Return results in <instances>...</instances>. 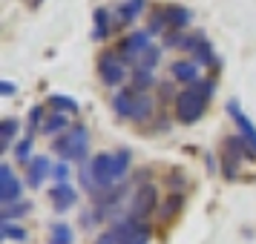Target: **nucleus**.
Here are the masks:
<instances>
[{
  "instance_id": "nucleus-1",
  "label": "nucleus",
  "mask_w": 256,
  "mask_h": 244,
  "mask_svg": "<svg viewBox=\"0 0 256 244\" xmlns=\"http://www.w3.org/2000/svg\"><path fill=\"white\" fill-rule=\"evenodd\" d=\"M52 150L60 155V161H86V152H90V132L86 127H70L60 138H55Z\"/></svg>"
},
{
  "instance_id": "nucleus-2",
  "label": "nucleus",
  "mask_w": 256,
  "mask_h": 244,
  "mask_svg": "<svg viewBox=\"0 0 256 244\" xmlns=\"http://www.w3.org/2000/svg\"><path fill=\"white\" fill-rule=\"evenodd\" d=\"M204 109H208V98L196 92L193 86L184 89L182 95H176V118L182 124H196L198 118L204 115Z\"/></svg>"
},
{
  "instance_id": "nucleus-3",
  "label": "nucleus",
  "mask_w": 256,
  "mask_h": 244,
  "mask_svg": "<svg viewBox=\"0 0 256 244\" xmlns=\"http://www.w3.org/2000/svg\"><path fill=\"white\" fill-rule=\"evenodd\" d=\"M112 233H116L118 244H150L152 227L147 221H138V219H130L127 216V219L116 221Z\"/></svg>"
},
{
  "instance_id": "nucleus-4",
  "label": "nucleus",
  "mask_w": 256,
  "mask_h": 244,
  "mask_svg": "<svg viewBox=\"0 0 256 244\" xmlns=\"http://www.w3.org/2000/svg\"><path fill=\"white\" fill-rule=\"evenodd\" d=\"M98 75H101V81L106 86H118V83L127 78V66H124L121 55H116V52L98 55Z\"/></svg>"
},
{
  "instance_id": "nucleus-5",
  "label": "nucleus",
  "mask_w": 256,
  "mask_h": 244,
  "mask_svg": "<svg viewBox=\"0 0 256 244\" xmlns=\"http://www.w3.org/2000/svg\"><path fill=\"white\" fill-rule=\"evenodd\" d=\"M156 207H158V190L152 184H141L138 193L132 196V204H130V219L144 221Z\"/></svg>"
},
{
  "instance_id": "nucleus-6",
  "label": "nucleus",
  "mask_w": 256,
  "mask_h": 244,
  "mask_svg": "<svg viewBox=\"0 0 256 244\" xmlns=\"http://www.w3.org/2000/svg\"><path fill=\"white\" fill-rule=\"evenodd\" d=\"M20 193H24L20 178H14V173H12L9 164H0V207H6V204L18 201Z\"/></svg>"
},
{
  "instance_id": "nucleus-7",
  "label": "nucleus",
  "mask_w": 256,
  "mask_h": 244,
  "mask_svg": "<svg viewBox=\"0 0 256 244\" xmlns=\"http://www.w3.org/2000/svg\"><path fill=\"white\" fill-rule=\"evenodd\" d=\"M150 46H152L150 43V32H132V35H127V40H121L118 55H121L124 63H130V60H138Z\"/></svg>"
},
{
  "instance_id": "nucleus-8",
  "label": "nucleus",
  "mask_w": 256,
  "mask_h": 244,
  "mask_svg": "<svg viewBox=\"0 0 256 244\" xmlns=\"http://www.w3.org/2000/svg\"><path fill=\"white\" fill-rule=\"evenodd\" d=\"M228 115L236 121V127H239V132H242V138L250 144V150L256 152V127L248 121V115H244L242 109H239V101H230L228 104Z\"/></svg>"
},
{
  "instance_id": "nucleus-9",
  "label": "nucleus",
  "mask_w": 256,
  "mask_h": 244,
  "mask_svg": "<svg viewBox=\"0 0 256 244\" xmlns=\"http://www.w3.org/2000/svg\"><path fill=\"white\" fill-rule=\"evenodd\" d=\"M49 196L55 201V210H58V213H66V210L75 207V201H78V193H75V187H70V184H55L49 190Z\"/></svg>"
},
{
  "instance_id": "nucleus-10",
  "label": "nucleus",
  "mask_w": 256,
  "mask_h": 244,
  "mask_svg": "<svg viewBox=\"0 0 256 244\" xmlns=\"http://www.w3.org/2000/svg\"><path fill=\"white\" fill-rule=\"evenodd\" d=\"M49 173H52V161H49L46 155H38V158H32V164H29V175H26V181H29V187H35L38 190Z\"/></svg>"
},
{
  "instance_id": "nucleus-11",
  "label": "nucleus",
  "mask_w": 256,
  "mask_h": 244,
  "mask_svg": "<svg viewBox=\"0 0 256 244\" xmlns=\"http://www.w3.org/2000/svg\"><path fill=\"white\" fill-rule=\"evenodd\" d=\"M193 60H196L198 66H219V58L213 55V46H210L204 35H196V46H193Z\"/></svg>"
},
{
  "instance_id": "nucleus-12",
  "label": "nucleus",
  "mask_w": 256,
  "mask_h": 244,
  "mask_svg": "<svg viewBox=\"0 0 256 244\" xmlns=\"http://www.w3.org/2000/svg\"><path fill=\"white\" fill-rule=\"evenodd\" d=\"M176 81L182 83H198V63L196 60H176L173 66H170Z\"/></svg>"
},
{
  "instance_id": "nucleus-13",
  "label": "nucleus",
  "mask_w": 256,
  "mask_h": 244,
  "mask_svg": "<svg viewBox=\"0 0 256 244\" xmlns=\"http://www.w3.org/2000/svg\"><path fill=\"white\" fill-rule=\"evenodd\" d=\"M152 112H156V101H152L150 95H136V104H132L130 121H138V124H144Z\"/></svg>"
},
{
  "instance_id": "nucleus-14",
  "label": "nucleus",
  "mask_w": 256,
  "mask_h": 244,
  "mask_svg": "<svg viewBox=\"0 0 256 244\" xmlns=\"http://www.w3.org/2000/svg\"><path fill=\"white\" fill-rule=\"evenodd\" d=\"M132 104H136V92H132V89H118V92L112 95V109H116V115H121V118H130Z\"/></svg>"
},
{
  "instance_id": "nucleus-15",
  "label": "nucleus",
  "mask_w": 256,
  "mask_h": 244,
  "mask_svg": "<svg viewBox=\"0 0 256 244\" xmlns=\"http://www.w3.org/2000/svg\"><path fill=\"white\" fill-rule=\"evenodd\" d=\"M144 6H147V0H124L121 6H118V23H132L141 12H144Z\"/></svg>"
},
{
  "instance_id": "nucleus-16",
  "label": "nucleus",
  "mask_w": 256,
  "mask_h": 244,
  "mask_svg": "<svg viewBox=\"0 0 256 244\" xmlns=\"http://www.w3.org/2000/svg\"><path fill=\"white\" fill-rule=\"evenodd\" d=\"M46 106L52 109V112H60V115H66V112H78V101L75 98H70V95H49Z\"/></svg>"
},
{
  "instance_id": "nucleus-17",
  "label": "nucleus",
  "mask_w": 256,
  "mask_h": 244,
  "mask_svg": "<svg viewBox=\"0 0 256 244\" xmlns=\"http://www.w3.org/2000/svg\"><path fill=\"white\" fill-rule=\"evenodd\" d=\"M81 187L90 196H101V187H98V178H95V167H92L90 158L81 164Z\"/></svg>"
},
{
  "instance_id": "nucleus-18",
  "label": "nucleus",
  "mask_w": 256,
  "mask_h": 244,
  "mask_svg": "<svg viewBox=\"0 0 256 244\" xmlns=\"http://www.w3.org/2000/svg\"><path fill=\"white\" fill-rule=\"evenodd\" d=\"M49 244H72V227L66 221L49 224Z\"/></svg>"
},
{
  "instance_id": "nucleus-19",
  "label": "nucleus",
  "mask_w": 256,
  "mask_h": 244,
  "mask_svg": "<svg viewBox=\"0 0 256 244\" xmlns=\"http://www.w3.org/2000/svg\"><path fill=\"white\" fill-rule=\"evenodd\" d=\"M66 129H70V118L60 115V112H49L46 121H44V127H40V132L55 135V132H66Z\"/></svg>"
},
{
  "instance_id": "nucleus-20",
  "label": "nucleus",
  "mask_w": 256,
  "mask_h": 244,
  "mask_svg": "<svg viewBox=\"0 0 256 244\" xmlns=\"http://www.w3.org/2000/svg\"><path fill=\"white\" fill-rule=\"evenodd\" d=\"M164 14H167V23L173 26V29H184L190 23V12L182 9V6H162Z\"/></svg>"
},
{
  "instance_id": "nucleus-21",
  "label": "nucleus",
  "mask_w": 256,
  "mask_h": 244,
  "mask_svg": "<svg viewBox=\"0 0 256 244\" xmlns=\"http://www.w3.org/2000/svg\"><path fill=\"white\" fill-rule=\"evenodd\" d=\"M26 213H32V204H29V201H12V204H6V207H3V213H0V221L24 219Z\"/></svg>"
},
{
  "instance_id": "nucleus-22",
  "label": "nucleus",
  "mask_w": 256,
  "mask_h": 244,
  "mask_svg": "<svg viewBox=\"0 0 256 244\" xmlns=\"http://www.w3.org/2000/svg\"><path fill=\"white\" fill-rule=\"evenodd\" d=\"M0 236H3V239H12V242H20V244H24L26 239H29L26 227L14 224V221H0Z\"/></svg>"
},
{
  "instance_id": "nucleus-23",
  "label": "nucleus",
  "mask_w": 256,
  "mask_h": 244,
  "mask_svg": "<svg viewBox=\"0 0 256 244\" xmlns=\"http://www.w3.org/2000/svg\"><path fill=\"white\" fill-rule=\"evenodd\" d=\"M182 207H184V196H182V193H173V196H170V198L162 204V219H164V221L176 219Z\"/></svg>"
},
{
  "instance_id": "nucleus-24",
  "label": "nucleus",
  "mask_w": 256,
  "mask_h": 244,
  "mask_svg": "<svg viewBox=\"0 0 256 244\" xmlns=\"http://www.w3.org/2000/svg\"><path fill=\"white\" fill-rule=\"evenodd\" d=\"M95 32H92V40H104L110 35V12L106 9H95Z\"/></svg>"
},
{
  "instance_id": "nucleus-25",
  "label": "nucleus",
  "mask_w": 256,
  "mask_h": 244,
  "mask_svg": "<svg viewBox=\"0 0 256 244\" xmlns=\"http://www.w3.org/2000/svg\"><path fill=\"white\" fill-rule=\"evenodd\" d=\"M158 60H162V46H150L144 55L138 58V63H136V69H147L152 72L156 66H158Z\"/></svg>"
},
{
  "instance_id": "nucleus-26",
  "label": "nucleus",
  "mask_w": 256,
  "mask_h": 244,
  "mask_svg": "<svg viewBox=\"0 0 256 244\" xmlns=\"http://www.w3.org/2000/svg\"><path fill=\"white\" fill-rule=\"evenodd\" d=\"M132 86H136V92H138V95H147V89L152 86V72L136 69V72H132Z\"/></svg>"
},
{
  "instance_id": "nucleus-27",
  "label": "nucleus",
  "mask_w": 256,
  "mask_h": 244,
  "mask_svg": "<svg viewBox=\"0 0 256 244\" xmlns=\"http://www.w3.org/2000/svg\"><path fill=\"white\" fill-rule=\"evenodd\" d=\"M32 135H26L24 141H20V144H14V161H20V164H32V155H29V152H32Z\"/></svg>"
},
{
  "instance_id": "nucleus-28",
  "label": "nucleus",
  "mask_w": 256,
  "mask_h": 244,
  "mask_svg": "<svg viewBox=\"0 0 256 244\" xmlns=\"http://www.w3.org/2000/svg\"><path fill=\"white\" fill-rule=\"evenodd\" d=\"M167 29H170V23H167V14H164V9L158 6V9H156V14H152V23H150V29H147V32H150V35H156V32H167Z\"/></svg>"
},
{
  "instance_id": "nucleus-29",
  "label": "nucleus",
  "mask_w": 256,
  "mask_h": 244,
  "mask_svg": "<svg viewBox=\"0 0 256 244\" xmlns=\"http://www.w3.org/2000/svg\"><path fill=\"white\" fill-rule=\"evenodd\" d=\"M18 127H20V121H18V118H3V124H0V135H3V141H6V144L14 138Z\"/></svg>"
},
{
  "instance_id": "nucleus-30",
  "label": "nucleus",
  "mask_w": 256,
  "mask_h": 244,
  "mask_svg": "<svg viewBox=\"0 0 256 244\" xmlns=\"http://www.w3.org/2000/svg\"><path fill=\"white\" fill-rule=\"evenodd\" d=\"M52 178L58 181V184H70V161H60L52 167Z\"/></svg>"
},
{
  "instance_id": "nucleus-31",
  "label": "nucleus",
  "mask_w": 256,
  "mask_h": 244,
  "mask_svg": "<svg viewBox=\"0 0 256 244\" xmlns=\"http://www.w3.org/2000/svg\"><path fill=\"white\" fill-rule=\"evenodd\" d=\"M44 106H32V112H29V127L38 129V127H44Z\"/></svg>"
},
{
  "instance_id": "nucleus-32",
  "label": "nucleus",
  "mask_w": 256,
  "mask_h": 244,
  "mask_svg": "<svg viewBox=\"0 0 256 244\" xmlns=\"http://www.w3.org/2000/svg\"><path fill=\"white\" fill-rule=\"evenodd\" d=\"M193 89H196V92H202L204 98H210V95L216 92V83H213V81H198V83H193Z\"/></svg>"
},
{
  "instance_id": "nucleus-33",
  "label": "nucleus",
  "mask_w": 256,
  "mask_h": 244,
  "mask_svg": "<svg viewBox=\"0 0 256 244\" xmlns=\"http://www.w3.org/2000/svg\"><path fill=\"white\" fill-rule=\"evenodd\" d=\"M222 170H224V175H228V178H239V161H230V158H224V167H222Z\"/></svg>"
},
{
  "instance_id": "nucleus-34",
  "label": "nucleus",
  "mask_w": 256,
  "mask_h": 244,
  "mask_svg": "<svg viewBox=\"0 0 256 244\" xmlns=\"http://www.w3.org/2000/svg\"><path fill=\"white\" fill-rule=\"evenodd\" d=\"M95 244H118V239H116V233H112V230H106V233L98 236V242H95Z\"/></svg>"
},
{
  "instance_id": "nucleus-35",
  "label": "nucleus",
  "mask_w": 256,
  "mask_h": 244,
  "mask_svg": "<svg viewBox=\"0 0 256 244\" xmlns=\"http://www.w3.org/2000/svg\"><path fill=\"white\" fill-rule=\"evenodd\" d=\"M184 184V178H182V173H178V170H176L173 175H170V187H173V190H178V187Z\"/></svg>"
},
{
  "instance_id": "nucleus-36",
  "label": "nucleus",
  "mask_w": 256,
  "mask_h": 244,
  "mask_svg": "<svg viewBox=\"0 0 256 244\" xmlns=\"http://www.w3.org/2000/svg\"><path fill=\"white\" fill-rule=\"evenodd\" d=\"M14 92V83L12 81H3L0 83V95H12Z\"/></svg>"
},
{
  "instance_id": "nucleus-37",
  "label": "nucleus",
  "mask_w": 256,
  "mask_h": 244,
  "mask_svg": "<svg viewBox=\"0 0 256 244\" xmlns=\"http://www.w3.org/2000/svg\"><path fill=\"white\" fill-rule=\"evenodd\" d=\"M204 164H208V170H216V161H213V155H208V158H204Z\"/></svg>"
},
{
  "instance_id": "nucleus-38",
  "label": "nucleus",
  "mask_w": 256,
  "mask_h": 244,
  "mask_svg": "<svg viewBox=\"0 0 256 244\" xmlns=\"http://www.w3.org/2000/svg\"><path fill=\"white\" fill-rule=\"evenodd\" d=\"M32 3H35V6H38V3H40V0H32Z\"/></svg>"
}]
</instances>
